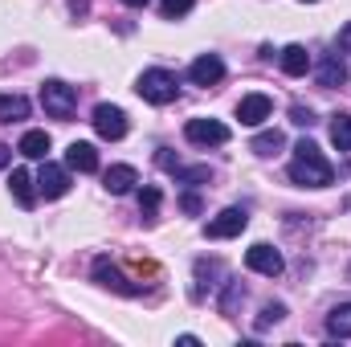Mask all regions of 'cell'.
Instances as JSON below:
<instances>
[{"instance_id":"1","label":"cell","mask_w":351,"mask_h":347,"mask_svg":"<svg viewBox=\"0 0 351 347\" xmlns=\"http://www.w3.org/2000/svg\"><path fill=\"white\" fill-rule=\"evenodd\" d=\"M290 180H294L298 188H327V184L335 180V168L323 160V152H319L315 139H298L294 160H290Z\"/></svg>"},{"instance_id":"2","label":"cell","mask_w":351,"mask_h":347,"mask_svg":"<svg viewBox=\"0 0 351 347\" xmlns=\"http://www.w3.org/2000/svg\"><path fill=\"white\" fill-rule=\"evenodd\" d=\"M135 90H139V98H147L152 106H168V102H176V94H180V82H176L172 70H143L139 74V82H135Z\"/></svg>"},{"instance_id":"3","label":"cell","mask_w":351,"mask_h":347,"mask_svg":"<svg viewBox=\"0 0 351 347\" xmlns=\"http://www.w3.org/2000/svg\"><path fill=\"white\" fill-rule=\"evenodd\" d=\"M41 106H45V115H53V119H70L74 106H78V90L66 86L62 78H45V82H41Z\"/></svg>"},{"instance_id":"4","label":"cell","mask_w":351,"mask_h":347,"mask_svg":"<svg viewBox=\"0 0 351 347\" xmlns=\"http://www.w3.org/2000/svg\"><path fill=\"white\" fill-rule=\"evenodd\" d=\"M184 135H188V143H196V147H221V143H229V127L217 123V119H188Z\"/></svg>"},{"instance_id":"5","label":"cell","mask_w":351,"mask_h":347,"mask_svg":"<svg viewBox=\"0 0 351 347\" xmlns=\"http://www.w3.org/2000/svg\"><path fill=\"white\" fill-rule=\"evenodd\" d=\"M245 225H250V213L233 204V208H221V213L204 225V233L221 241V237H241V233H245Z\"/></svg>"},{"instance_id":"6","label":"cell","mask_w":351,"mask_h":347,"mask_svg":"<svg viewBox=\"0 0 351 347\" xmlns=\"http://www.w3.org/2000/svg\"><path fill=\"white\" fill-rule=\"evenodd\" d=\"M245 265H250L254 274H265V278H278V274L286 270L282 254H278L269 241H258V246H250V250H245Z\"/></svg>"},{"instance_id":"7","label":"cell","mask_w":351,"mask_h":347,"mask_svg":"<svg viewBox=\"0 0 351 347\" xmlns=\"http://www.w3.org/2000/svg\"><path fill=\"white\" fill-rule=\"evenodd\" d=\"M94 282L98 286H110V290H119V294H127V298H135V294H143V286H135L119 265H110L106 258H98L94 261Z\"/></svg>"},{"instance_id":"8","label":"cell","mask_w":351,"mask_h":347,"mask_svg":"<svg viewBox=\"0 0 351 347\" xmlns=\"http://www.w3.org/2000/svg\"><path fill=\"white\" fill-rule=\"evenodd\" d=\"M37 192L45 196V200H58V196H66L70 192V168H62V164H41V172H37Z\"/></svg>"},{"instance_id":"9","label":"cell","mask_w":351,"mask_h":347,"mask_svg":"<svg viewBox=\"0 0 351 347\" xmlns=\"http://www.w3.org/2000/svg\"><path fill=\"white\" fill-rule=\"evenodd\" d=\"M94 131L102 135V139H123L127 135V115L119 110V106H110V102H102V106H94Z\"/></svg>"},{"instance_id":"10","label":"cell","mask_w":351,"mask_h":347,"mask_svg":"<svg viewBox=\"0 0 351 347\" xmlns=\"http://www.w3.org/2000/svg\"><path fill=\"white\" fill-rule=\"evenodd\" d=\"M188 78H192L196 86H217V82L225 78V62H221L217 53H204V58H196V62L188 66Z\"/></svg>"},{"instance_id":"11","label":"cell","mask_w":351,"mask_h":347,"mask_svg":"<svg viewBox=\"0 0 351 347\" xmlns=\"http://www.w3.org/2000/svg\"><path fill=\"white\" fill-rule=\"evenodd\" d=\"M269 110H274V102H269L265 94H245V98L237 102V119H241L245 127H262L265 119H269Z\"/></svg>"},{"instance_id":"12","label":"cell","mask_w":351,"mask_h":347,"mask_svg":"<svg viewBox=\"0 0 351 347\" xmlns=\"http://www.w3.org/2000/svg\"><path fill=\"white\" fill-rule=\"evenodd\" d=\"M315 78H319V86H343L348 82V66L339 62V53H323L319 58V66H315Z\"/></svg>"},{"instance_id":"13","label":"cell","mask_w":351,"mask_h":347,"mask_svg":"<svg viewBox=\"0 0 351 347\" xmlns=\"http://www.w3.org/2000/svg\"><path fill=\"white\" fill-rule=\"evenodd\" d=\"M8 192L16 196V204H21V208H33V204H37V196H41V192H37V180L25 172V168H16V172L8 176Z\"/></svg>"},{"instance_id":"14","label":"cell","mask_w":351,"mask_h":347,"mask_svg":"<svg viewBox=\"0 0 351 347\" xmlns=\"http://www.w3.org/2000/svg\"><path fill=\"white\" fill-rule=\"evenodd\" d=\"M66 168H74V172H98V152H94V143L74 139V143L66 147Z\"/></svg>"},{"instance_id":"15","label":"cell","mask_w":351,"mask_h":347,"mask_svg":"<svg viewBox=\"0 0 351 347\" xmlns=\"http://www.w3.org/2000/svg\"><path fill=\"white\" fill-rule=\"evenodd\" d=\"M102 184H106V192H110V196H123V192H131V188L139 184V172H135L131 164H114V168H106Z\"/></svg>"},{"instance_id":"16","label":"cell","mask_w":351,"mask_h":347,"mask_svg":"<svg viewBox=\"0 0 351 347\" xmlns=\"http://www.w3.org/2000/svg\"><path fill=\"white\" fill-rule=\"evenodd\" d=\"M278 62H282V70H286L290 78H302V74L311 70V53H306V45H286Z\"/></svg>"},{"instance_id":"17","label":"cell","mask_w":351,"mask_h":347,"mask_svg":"<svg viewBox=\"0 0 351 347\" xmlns=\"http://www.w3.org/2000/svg\"><path fill=\"white\" fill-rule=\"evenodd\" d=\"M16 152H21L25 160H45V156H49V135H45V131H25L21 143H16Z\"/></svg>"},{"instance_id":"18","label":"cell","mask_w":351,"mask_h":347,"mask_svg":"<svg viewBox=\"0 0 351 347\" xmlns=\"http://www.w3.org/2000/svg\"><path fill=\"white\" fill-rule=\"evenodd\" d=\"M327 335H331V339H351V302L331 307V315H327Z\"/></svg>"},{"instance_id":"19","label":"cell","mask_w":351,"mask_h":347,"mask_svg":"<svg viewBox=\"0 0 351 347\" xmlns=\"http://www.w3.org/2000/svg\"><path fill=\"white\" fill-rule=\"evenodd\" d=\"M29 119V98L25 94H0V123H21Z\"/></svg>"},{"instance_id":"20","label":"cell","mask_w":351,"mask_h":347,"mask_svg":"<svg viewBox=\"0 0 351 347\" xmlns=\"http://www.w3.org/2000/svg\"><path fill=\"white\" fill-rule=\"evenodd\" d=\"M250 147H254V152H258V156H278V152H282V147H286V135H282V131H278V127H274V131H258V135H254V143H250Z\"/></svg>"},{"instance_id":"21","label":"cell","mask_w":351,"mask_h":347,"mask_svg":"<svg viewBox=\"0 0 351 347\" xmlns=\"http://www.w3.org/2000/svg\"><path fill=\"white\" fill-rule=\"evenodd\" d=\"M331 143L339 152H351V115H335L331 119Z\"/></svg>"},{"instance_id":"22","label":"cell","mask_w":351,"mask_h":347,"mask_svg":"<svg viewBox=\"0 0 351 347\" xmlns=\"http://www.w3.org/2000/svg\"><path fill=\"white\" fill-rule=\"evenodd\" d=\"M241 298H245V286H241L237 278H225V294H221V315H233Z\"/></svg>"},{"instance_id":"23","label":"cell","mask_w":351,"mask_h":347,"mask_svg":"<svg viewBox=\"0 0 351 347\" xmlns=\"http://www.w3.org/2000/svg\"><path fill=\"white\" fill-rule=\"evenodd\" d=\"M172 176H176V184H192V188H200V184H208V180H213L208 168H184V164H176Z\"/></svg>"},{"instance_id":"24","label":"cell","mask_w":351,"mask_h":347,"mask_svg":"<svg viewBox=\"0 0 351 347\" xmlns=\"http://www.w3.org/2000/svg\"><path fill=\"white\" fill-rule=\"evenodd\" d=\"M139 213H143V221H156V213H160V188H143L139 192Z\"/></svg>"},{"instance_id":"25","label":"cell","mask_w":351,"mask_h":347,"mask_svg":"<svg viewBox=\"0 0 351 347\" xmlns=\"http://www.w3.org/2000/svg\"><path fill=\"white\" fill-rule=\"evenodd\" d=\"M282 319H286V307H282V302H265L262 315H258V331H269V327L282 323Z\"/></svg>"},{"instance_id":"26","label":"cell","mask_w":351,"mask_h":347,"mask_svg":"<svg viewBox=\"0 0 351 347\" xmlns=\"http://www.w3.org/2000/svg\"><path fill=\"white\" fill-rule=\"evenodd\" d=\"M192 4L196 0H160V8H164V16L172 21V16H188L192 12Z\"/></svg>"},{"instance_id":"27","label":"cell","mask_w":351,"mask_h":347,"mask_svg":"<svg viewBox=\"0 0 351 347\" xmlns=\"http://www.w3.org/2000/svg\"><path fill=\"white\" fill-rule=\"evenodd\" d=\"M290 123H294V127H315V110L302 106V102H294V106H290Z\"/></svg>"},{"instance_id":"28","label":"cell","mask_w":351,"mask_h":347,"mask_svg":"<svg viewBox=\"0 0 351 347\" xmlns=\"http://www.w3.org/2000/svg\"><path fill=\"white\" fill-rule=\"evenodd\" d=\"M180 208H184V213H200V196H196V192H188V196L180 200Z\"/></svg>"},{"instance_id":"29","label":"cell","mask_w":351,"mask_h":347,"mask_svg":"<svg viewBox=\"0 0 351 347\" xmlns=\"http://www.w3.org/2000/svg\"><path fill=\"white\" fill-rule=\"evenodd\" d=\"M339 45H343V53H351V25L339 29Z\"/></svg>"},{"instance_id":"30","label":"cell","mask_w":351,"mask_h":347,"mask_svg":"<svg viewBox=\"0 0 351 347\" xmlns=\"http://www.w3.org/2000/svg\"><path fill=\"white\" fill-rule=\"evenodd\" d=\"M70 12H74V16H86L90 4H86V0H70Z\"/></svg>"},{"instance_id":"31","label":"cell","mask_w":351,"mask_h":347,"mask_svg":"<svg viewBox=\"0 0 351 347\" xmlns=\"http://www.w3.org/2000/svg\"><path fill=\"white\" fill-rule=\"evenodd\" d=\"M8 156H12V147H8V143H0V168L8 164Z\"/></svg>"},{"instance_id":"32","label":"cell","mask_w":351,"mask_h":347,"mask_svg":"<svg viewBox=\"0 0 351 347\" xmlns=\"http://www.w3.org/2000/svg\"><path fill=\"white\" fill-rule=\"evenodd\" d=\"M123 4H127V8H147L152 0H123Z\"/></svg>"},{"instance_id":"33","label":"cell","mask_w":351,"mask_h":347,"mask_svg":"<svg viewBox=\"0 0 351 347\" xmlns=\"http://www.w3.org/2000/svg\"><path fill=\"white\" fill-rule=\"evenodd\" d=\"M302 4H315V0H302Z\"/></svg>"}]
</instances>
